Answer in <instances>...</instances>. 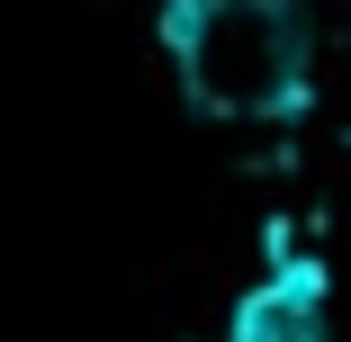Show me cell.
<instances>
[{
	"label": "cell",
	"mask_w": 351,
	"mask_h": 342,
	"mask_svg": "<svg viewBox=\"0 0 351 342\" xmlns=\"http://www.w3.org/2000/svg\"><path fill=\"white\" fill-rule=\"evenodd\" d=\"M226 342H333V270L324 261H270L226 306Z\"/></svg>",
	"instance_id": "obj_2"
},
{
	"label": "cell",
	"mask_w": 351,
	"mask_h": 342,
	"mask_svg": "<svg viewBox=\"0 0 351 342\" xmlns=\"http://www.w3.org/2000/svg\"><path fill=\"white\" fill-rule=\"evenodd\" d=\"M154 45L180 99L217 126H289L315 99L306 0H154Z\"/></svg>",
	"instance_id": "obj_1"
}]
</instances>
